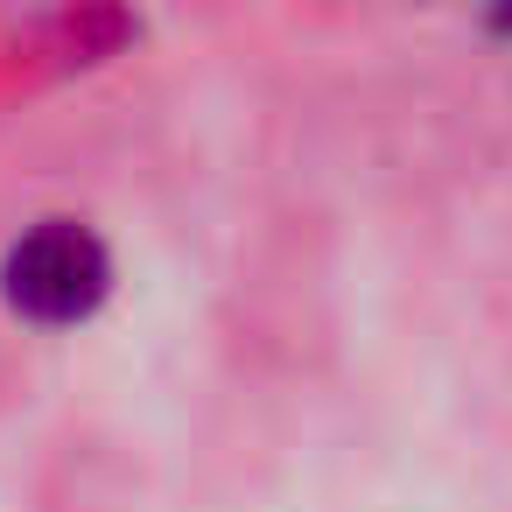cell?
Wrapping results in <instances>:
<instances>
[{"instance_id": "6da1fadb", "label": "cell", "mask_w": 512, "mask_h": 512, "mask_svg": "<svg viewBox=\"0 0 512 512\" xmlns=\"http://www.w3.org/2000/svg\"><path fill=\"white\" fill-rule=\"evenodd\" d=\"M106 281H113V260L78 218H43L36 232H22L8 246V260H0V288H8V302L22 316H36V323L92 316Z\"/></svg>"}]
</instances>
